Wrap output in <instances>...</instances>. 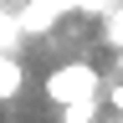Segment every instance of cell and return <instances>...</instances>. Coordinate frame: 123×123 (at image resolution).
<instances>
[{
  "mask_svg": "<svg viewBox=\"0 0 123 123\" xmlns=\"http://www.w3.org/2000/svg\"><path fill=\"white\" fill-rule=\"evenodd\" d=\"M72 5H87V0H0V56H15L21 41L56 26Z\"/></svg>",
  "mask_w": 123,
  "mask_h": 123,
  "instance_id": "6da1fadb",
  "label": "cell"
},
{
  "mask_svg": "<svg viewBox=\"0 0 123 123\" xmlns=\"http://www.w3.org/2000/svg\"><path fill=\"white\" fill-rule=\"evenodd\" d=\"M103 113V98H92V103H72V108H62V123H98Z\"/></svg>",
  "mask_w": 123,
  "mask_h": 123,
  "instance_id": "277c9868",
  "label": "cell"
},
{
  "mask_svg": "<svg viewBox=\"0 0 123 123\" xmlns=\"http://www.w3.org/2000/svg\"><path fill=\"white\" fill-rule=\"evenodd\" d=\"M103 92V77L87 67V62H67V67H56L46 77V103L56 108H72V103H92Z\"/></svg>",
  "mask_w": 123,
  "mask_h": 123,
  "instance_id": "7a4b0ae2",
  "label": "cell"
},
{
  "mask_svg": "<svg viewBox=\"0 0 123 123\" xmlns=\"http://www.w3.org/2000/svg\"><path fill=\"white\" fill-rule=\"evenodd\" d=\"M113 123H123V113H118V118H113Z\"/></svg>",
  "mask_w": 123,
  "mask_h": 123,
  "instance_id": "8992f818",
  "label": "cell"
},
{
  "mask_svg": "<svg viewBox=\"0 0 123 123\" xmlns=\"http://www.w3.org/2000/svg\"><path fill=\"white\" fill-rule=\"evenodd\" d=\"M108 103H113L118 113H123V82H113V87H108Z\"/></svg>",
  "mask_w": 123,
  "mask_h": 123,
  "instance_id": "5b68a950",
  "label": "cell"
},
{
  "mask_svg": "<svg viewBox=\"0 0 123 123\" xmlns=\"http://www.w3.org/2000/svg\"><path fill=\"white\" fill-rule=\"evenodd\" d=\"M26 92V62L21 56H0V103H15Z\"/></svg>",
  "mask_w": 123,
  "mask_h": 123,
  "instance_id": "3957f363",
  "label": "cell"
}]
</instances>
